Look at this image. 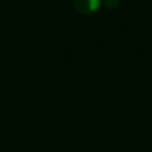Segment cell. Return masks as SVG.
Listing matches in <instances>:
<instances>
[{
  "label": "cell",
  "instance_id": "6da1fadb",
  "mask_svg": "<svg viewBox=\"0 0 152 152\" xmlns=\"http://www.w3.org/2000/svg\"><path fill=\"white\" fill-rule=\"evenodd\" d=\"M102 1L100 0H74L75 8L83 15H89L97 11Z\"/></svg>",
  "mask_w": 152,
  "mask_h": 152
},
{
  "label": "cell",
  "instance_id": "7a4b0ae2",
  "mask_svg": "<svg viewBox=\"0 0 152 152\" xmlns=\"http://www.w3.org/2000/svg\"><path fill=\"white\" fill-rule=\"evenodd\" d=\"M103 3H104L108 8H115L116 5L119 4V0H103Z\"/></svg>",
  "mask_w": 152,
  "mask_h": 152
}]
</instances>
